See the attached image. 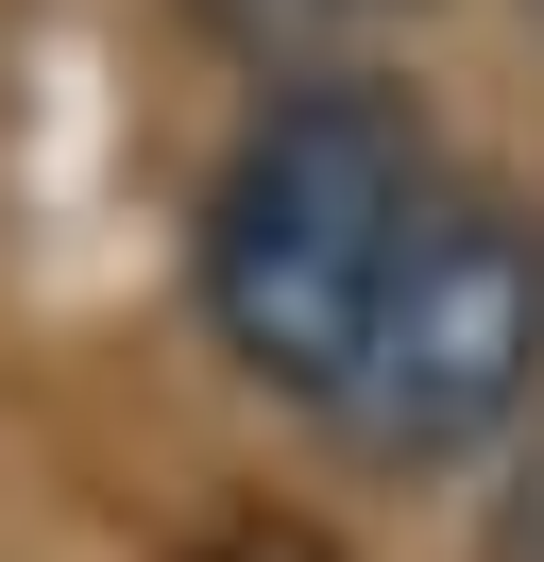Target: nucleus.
<instances>
[{
    "label": "nucleus",
    "mask_w": 544,
    "mask_h": 562,
    "mask_svg": "<svg viewBox=\"0 0 544 562\" xmlns=\"http://www.w3.org/2000/svg\"><path fill=\"white\" fill-rule=\"evenodd\" d=\"M426 188H442V154H426V120L374 69H290L238 120V154L204 171V239H188L222 358L256 392H290V409H324L358 375V324L392 290Z\"/></svg>",
    "instance_id": "obj_1"
},
{
    "label": "nucleus",
    "mask_w": 544,
    "mask_h": 562,
    "mask_svg": "<svg viewBox=\"0 0 544 562\" xmlns=\"http://www.w3.org/2000/svg\"><path fill=\"white\" fill-rule=\"evenodd\" d=\"M528 409H544V205L442 171L374 324H358V375L324 392V426L358 460H392V477H426V460L510 443Z\"/></svg>",
    "instance_id": "obj_2"
},
{
    "label": "nucleus",
    "mask_w": 544,
    "mask_h": 562,
    "mask_svg": "<svg viewBox=\"0 0 544 562\" xmlns=\"http://www.w3.org/2000/svg\"><path fill=\"white\" fill-rule=\"evenodd\" d=\"M238 52H290V35H324V18H392V0H204Z\"/></svg>",
    "instance_id": "obj_3"
},
{
    "label": "nucleus",
    "mask_w": 544,
    "mask_h": 562,
    "mask_svg": "<svg viewBox=\"0 0 544 562\" xmlns=\"http://www.w3.org/2000/svg\"><path fill=\"white\" fill-rule=\"evenodd\" d=\"M528 18H544V0H528Z\"/></svg>",
    "instance_id": "obj_4"
}]
</instances>
